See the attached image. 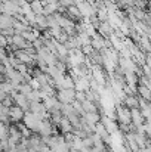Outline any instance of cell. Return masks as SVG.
<instances>
[{
  "label": "cell",
  "instance_id": "6da1fadb",
  "mask_svg": "<svg viewBox=\"0 0 151 152\" xmlns=\"http://www.w3.org/2000/svg\"><path fill=\"white\" fill-rule=\"evenodd\" d=\"M40 121L42 120H39L33 112H30V111H27V112H24V117H22V123L25 124V127L31 132V133H37V130H39V124H40Z\"/></svg>",
  "mask_w": 151,
  "mask_h": 152
},
{
  "label": "cell",
  "instance_id": "7a4b0ae2",
  "mask_svg": "<svg viewBox=\"0 0 151 152\" xmlns=\"http://www.w3.org/2000/svg\"><path fill=\"white\" fill-rule=\"evenodd\" d=\"M116 115H117V121L123 123V124H130V109L126 108L123 103H117L116 105Z\"/></svg>",
  "mask_w": 151,
  "mask_h": 152
},
{
  "label": "cell",
  "instance_id": "3957f363",
  "mask_svg": "<svg viewBox=\"0 0 151 152\" xmlns=\"http://www.w3.org/2000/svg\"><path fill=\"white\" fill-rule=\"evenodd\" d=\"M10 96H12L13 103H15L16 106H19L24 112L28 111V108H30V101L27 99L25 95H22V93H19V92H16V90H13V92L10 93Z\"/></svg>",
  "mask_w": 151,
  "mask_h": 152
},
{
  "label": "cell",
  "instance_id": "277c9868",
  "mask_svg": "<svg viewBox=\"0 0 151 152\" xmlns=\"http://www.w3.org/2000/svg\"><path fill=\"white\" fill-rule=\"evenodd\" d=\"M53 133H58V132H56L55 126L50 123L49 118L42 120V121H40V124H39L37 134H40V136H49V134H53Z\"/></svg>",
  "mask_w": 151,
  "mask_h": 152
},
{
  "label": "cell",
  "instance_id": "5b68a950",
  "mask_svg": "<svg viewBox=\"0 0 151 152\" xmlns=\"http://www.w3.org/2000/svg\"><path fill=\"white\" fill-rule=\"evenodd\" d=\"M22 117H24V111L16 106L15 103L9 108V118H10V123H16V121H22Z\"/></svg>",
  "mask_w": 151,
  "mask_h": 152
},
{
  "label": "cell",
  "instance_id": "8992f818",
  "mask_svg": "<svg viewBox=\"0 0 151 152\" xmlns=\"http://www.w3.org/2000/svg\"><path fill=\"white\" fill-rule=\"evenodd\" d=\"M144 121H145V118L142 117L139 108H133V109H130V124H133L135 127H139V126L144 124Z\"/></svg>",
  "mask_w": 151,
  "mask_h": 152
},
{
  "label": "cell",
  "instance_id": "52a82bcc",
  "mask_svg": "<svg viewBox=\"0 0 151 152\" xmlns=\"http://www.w3.org/2000/svg\"><path fill=\"white\" fill-rule=\"evenodd\" d=\"M96 31H98V34L102 36L105 40H108V39H110V36L114 33V28L108 24V21H104V22H101L99 24V27L96 28Z\"/></svg>",
  "mask_w": 151,
  "mask_h": 152
},
{
  "label": "cell",
  "instance_id": "ba28073f",
  "mask_svg": "<svg viewBox=\"0 0 151 152\" xmlns=\"http://www.w3.org/2000/svg\"><path fill=\"white\" fill-rule=\"evenodd\" d=\"M126 108L129 109H133V108H139V98L138 95H126L123 98V102H122Z\"/></svg>",
  "mask_w": 151,
  "mask_h": 152
},
{
  "label": "cell",
  "instance_id": "9c48e42d",
  "mask_svg": "<svg viewBox=\"0 0 151 152\" xmlns=\"http://www.w3.org/2000/svg\"><path fill=\"white\" fill-rule=\"evenodd\" d=\"M12 43H13V45H16L19 49H25L28 45H31V43H30V42H27L21 34H13V36H12Z\"/></svg>",
  "mask_w": 151,
  "mask_h": 152
},
{
  "label": "cell",
  "instance_id": "30bf717a",
  "mask_svg": "<svg viewBox=\"0 0 151 152\" xmlns=\"http://www.w3.org/2000/svg\"><path fill=\"white\" fill-rule=\"evenodd\" d=\"M136 95L145 101H150L151 99V93H150V89L142 86V84H136Z\"/></svg>",
  "mask_w": 151,
  "mask_h": 152
},
{
  "label": "cell",
  "instance_id": "8fae6325",
  "mask_svg": "<svg viewBox=\"0 0 151 152\" xmlns=\"http://www.w3.org/2000/svg\"><path fill=\"white\" fill-rule=\"evenodd\" d=\"M59 130H61V133L64 134V133H68V132H71L73 130V127H71V123L65 118V117H62L61 118V121L58 123V126H56Z\"/></svg>",
  "mask_w": 151,
  "mask_h": 152
},
{
  "label": "cell",
  "instance_id": "7c38bea8",
  "mask_svg": "<svg viewBox=\"0 0 151 152\" xmlns=\"http://www.w3.org/2000/svg\"><path fill=\"white\" fill-rule=\"evenodd\" d=\"M80 105H82V108L85 109V112H98V114H99V111H98V108H96L95 102L85 99V101L80 102Z\"/></svg>",
  "mask_w": 151,
  "mask_h": 152
},
{
  "label": "cell",
  "instance_id": "4fadbf2b",
  "mask_svg": "<svg viewBox=\"0 0 151 152\" xmlns=\"http://www.w3.org/2000/svg\"><path fill=\"white\" fill-rule=\"evenodd\" d=\"M12 27H13V30H15V34H22L24 31H27V30H30V28H31L30 25H27V24H22L21 21H16V19H13V24H12Z\"/></svg>",
  "mask_w": 151,
  "mask_h": 152
},
{
  "label": "cell",
  "instance_id": "5bb4252c",
  "mask_svg": "<svg viewBox=\"0 0 151 152\" xmlns=\"http://www.w3.org/2000/svg\"><path fill=\"white\" fill-rule=\"evenodd\" d=\"M43 4H45V3H42L40 0H33V1H30L31 12H33V13H36V15H40V13H42V10H43Z\"/></svg>",
  "mask_w": 151,
  "mask_h": 152
},
{
  "label": "cell",
  "instance_id": "9a60e30c",
  "mask_svg": "<svg viewBox=\"0 0 151 152\" xmlns=\"http://www.w3.org/2000/svg\"><path fill=\"white\" fill-rule=\"evenodd\" d=\"M91 137H92V145L95 146V148H101V149H104L107 145L104 143V140L101 139L99 134H96V133H92L91 134Z\"/></svg>",
  "mask_w": 151,
  "mask_h": 152
},
{
  "label": "cell",
  "instance_id": "2e32d148",
  "mask_svg": "<svg viewBox=\"0 0 151 152\" xmlns=\"http://www.w3.org/2000/svg\"><path fill=\"white\" fill-rule=\"evenodd\" d=\"M21 36H22V37H24L25 40H27V42H30V43H33V40L36 39V36L33 34V31H31V28H30V30H27V31H24V33H22Z\"/></svg>",
  "mask_w": 151,
  "mask_h": 152
},
{
  "label": "cell",
  "instance_id": "e0dca14e",
  "mask_svg": "<svg viewBox=\"0 0 151 152\" xmlns=\"http://www.w3.org/2000/svg\"><path fill=\"white\" fill-rule=\"evenodd\" d=\"M82 145H83V148H92V146H94V145H92V137L88 136V137L82 139Z\"/></svg>",
  "mask_w": 151,
  "mask_h": 152
},
{
  "label": "cell",
  "instance_id": "ac0fdd59",
  "mask_svg": "<svg viewBox=\"0 0 151 152\" xmlns=\"http://www.w3.org/2000/svg\"><path fill=\"white\" fill-rule=\"evenodd\" d=\"M7 129H9V126H6V124H3L0 121V139L4 137V136H7Z\"/></svg>",
  "mask_w": 151,
  "mask_h": 152
},
{
  "label": "cell",
  "instance_id": "d6986e66",
  "mask_svg": "<svg viewBox=\"0 0 151 152\" xmlns=\"http://www.w3.org/2000/svg\"><path fill=\"white\" fill-rule=\"evenodd\" d=\"M138 152H151V146H144V148H139Z\"/></svg>",
  "mask_w": 151,
  "mask_h": 152
},
{
  "label": "cell",
  "instance_id": "ffe728a7",
  "mask_svg": "<svg viewBox=\"0 0 151 152\" xmlns=\"http://www.w3.org/2000/svg\"><path fill=\"white\" fill-rule=\"evenodd\" d=\"M105 149V148H104ZM104 149H101V148H95V146H92L91 148V152H104Z\"/></svg>",
  "mask_w": 151,
  "mask_h": 152
},
{
  "label": "cell",
  "instance_id": "44dd1931",
  "mask_svg": "<svg viewBox=\"0 0 151 152\" xmlns=\"http://www.w3.org/2000/svg\"><path fill=\"white\" fill-rule=\"evenodd\" d=\"M6 96H7V93H4V92H3V90H0V102L3 101V99H4V98H6Z\"/></svg>",
  "mask_w": 151,
  "mask_h": 152
},
{
  "label": "cell",
  "instance_id": "7402d4cb",
  "mask_svg": "<svg viewBox=\"0 0 151 152\" xmlns=\"http://www.w3.org/2000/svg\"><path fill=\"white\" fill-rule=\"evenodd\" d=\"M104 152H114V151H113V149H111L110 146H105V149H104Z\"/></svg>",
  "mask_w": 151,
  "mask_h": 152
}]
</instances>
